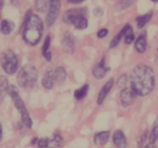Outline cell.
<instances>
[{
	"instance_id": "6da1fadb",
	"label": "cell",
	"mask_w": 158,
	"mask_h": 148,
	"mask_svg": "<svg viewBox=\"0 0 158 148\" xmlns=\"http://www.w3.org/2000/svg\"><path fill=\"white\" fill-rule=\"evenodd\" d=\"M131 87L138 96L150 94L155 85L154 72L146 64H138L131 73Z\"/></svg>"
},
{
	"instance_id": "7a4b0ae2",
	"label": "cell",
	"mask_w": 158,
	"mask_h": 148,
	"mask_svg": "<svg viewBox=\"0 0 158 148\" xmlns=\"http://www.w3.org/2000/svg\"><path fill=\"white\" fill-rule=\"evenodd\" d=\"M44 31V24L42 19L38 15H32V11L29 10L24 22L23 39L25 42L31 46H36L42 38Z\"/></svg>"
},
{
	"instance_id": "3957f363",
	"label": "cell",
	"mask_w": 158,
	"mask_h": 148,
	"mask_svg": "<svg viewBox=\"0 0 158 148\" xmlns=\"http://www.w3.org/2000/svg\"><path fill=\"white\" fill-rule=\"evenodd\" d=\"M38 79V70L33 64H26L21 68L17 76L18 84L22 88H28L35 85Z\"/></svg>"
},
{
	"instance_id": "277c9868",
	"label": "cell",
	"mask_w": 158,
	"mask_h": 148,
	"mask_svg": "<svg viewBox=\"0 0 158 148\" xmlns=\"http://www.w3.org/2000/svg\"><path fill=\"white\" fill-rule=\"evenodd\" d=\"M18 57L12 51H6L2 53L1 66L7 74H14L18 69Z\"/></svg>"
},
{
	"instance_id": "5b68a950",
	"label": "cell",
	"mask_w": 158,
	"mask_h": 148,
	"mask_svg": "<svg viewBox=\"0 0 158 148\" xmlns=\"http://www.w3.org/2000/svg\"><path fill=\"white\" fill-rule=\"evenodd\" d=\"M86 9L85 8H72L69 9L63 14L62 20L64 23L73 25L75 26V24L80 20L83 16H85Z\"/></svg>"
},
{
	"instance_id": "8992f818",
	"label": "cell",
	"mask_w": 158,
	"mask_h": 148,
	"mask_svg": "<svg viewBox=\"0 0 158 148\" xmlns=\"http://www.w3.org/2000/svg\"><path fill=\"white\" fill-rule=\"evenodd\" d=\"M59 10H60V0H51V4H49L46 17V23L48 27L52 26L53 23L56 22L58 17Z\"/></svg>"
},
{
	"instance_id": "52a82bcc",
	"label": "cell",
	"mask_w": 158,
	"mask_h": 148,
	"mask_svg": "<svg viewBox=\"0 0 158 148\" xmlns=\"http://www.w3.org/2000/svg\"><path fill=\"white\" fill-rule=\"evenodd\" d=\"M136 96H138V95L131 87L123 89V90L121 91V94H120L121 102H122L123 107L127 108L128 106H131V104L135 102Z\"/></svg>"
},
{
	"instance_id": "ba28073f",
	"label": "cell",
	"mask_w": 158,
	"mask_h": 148,
	"mask_svg": "<svg viewBox=\"0 0 158 148\" xmlns=\"http://www.w3.org/2000/svg\"><path fill=\"white\" fill-rule=\"evenodd\" d=\"M61 44L63 47V51L66 53H72L75 47V41L70 33H65L61 39Z\"/></svg>"
},
{
	"instance_id": "9c48e42d",
	"label": "cell",
	"mask_w": 158,
	"mask_h": 148,
	"mask_svg": "<svg viewBox=\"0 0 158 148\" xmlns=\"http://www.w3.org/2000/svg\"><path fill=\"white\" fill-rule=\"evenodd\" d=\"M110 70V68L106 67L105 65V58H102L101 61L99 62L97 65L93 68L92 73H93V76L97 78V79H102L104 76L106 75V73Z\"/></svg>"
},
{
	"instance_id": "30bf717a",
	"label": "cell",
	"mask_w": 158,
	"mask_h": 148,
	"mask_svg": "<svg viewBox=\"0 0 158 148\" xmlns=\"http://www.w3.org/2000/svg\"><path fill=\"white\" fill-rule=\"evenodd\" d=\"M114 85V79L111 78L106 82V84L102 87V89L99 92V95H98V99H97V104L98 105H101L103 104V102L105 101V99L107 97V95L109 94V92L111 91V89Z\"/></svg>"
},
{
	"instance_id": "8fae6325",
	"label": "cell",
	"mask_w": 158,
	"mask_h": 148,
	"mask_svg": "<svg viewBox=\"0 0 158 148\" xmlns=\"http://www.w3.org/2000/svg\"><path fill=\"white\" fill-rule=\"evenodd\" d=\"M131 32H132V27L131 26V25H128V24L126 25V26L122 29V31L118 34H117L116 36L114 37V39H112V42L110 43V48H115L118 44L120 43L122 38L125 37L127 34L131 33Z\"/></svg>"
},
{
	"instance_id": "7c38bea8",
	"label": "cell",
	"mask_w": 158,
	"mask_h": 148,
	"mask_svg": "<svg viewBox=\"0 0 158 148\" xmlns=\"http://www.w3.org/2000/svg\"><path fill=\"white\" fill-rule=\"evenodd\" d=\"M53 72H54V70H52V68H48L44 74L42 83H43V86L46 89H48V90H49V89H52L53 87V82L56 81L54 80Z\"/></svg>"
},
{
	"instance_id": "4fadbf2b",
	"label": "cell",
	"mask_w": 158,
	"mask_h": 148,
	"mask_svg": "<svg viewBox=\"0 0 158 148\" xmlns=\"http://www.w3.org/2000/svg\"><path fill=\"white\" fill-rule=\"evenodd\" d=\"M113 142L115 143V145L121 148L127 147V137L123 134L122 130H116L113 134Z\"/></svg>"
},
{
	"instance_id": "5bb4252c",
	"label": "cell",
	"mask_w": 158,
	"mask_h": 148,
	"mask_svg": "<svg viewBox=\"0 0 158 148\" xmlns=\"http://www.w3.org/2000/svg\"><path fill=\"white\" fill-rule=\"evenodd\" d=\"M146 43H146V32L143 31L139 35V37H137L135 43V47L137 52H139V53L144 52L146 49Z\"/></svg>"
},
{
	"instance_id": "9a60e30c",
	"label": "cell",
	"mask_w": 158,
	"mask_h": 148,
	"mask_svg": "<svg viewBox=\"0 0 158 148\" xmlns=\"http://www.w3.org/2000/svg\"><path fill=\"white\" fill-rule=\"evenodd\" d=\"M109 137H110V131H101V132H98L94 136V142H95L96 145L99 146H102V145H105L106 143L108 142Z\"/></svg>"
},
{
	"instance_id": "2e32d148",
	"label": "cell",
	"mask_w": 158,
	"mask_h": 148,
	"mask_svg": "<svg viewBox=\"0 0 158 148\" xmlns=\"http://www.w3.org/2000/svg\"><path fill=\"white\" fill-rule=\"evenodd\" d=\"M152 12H148L144 15H141V16H138L136 18V24H137V28L138 29H143V27L150 21L152 18Z\"/></svg>"
},
{
	"instance_id": "e0dca14e",
	"label": "cell",
	"mask_w": 158,
	"mask_h": 148,
	"mask_svg": "<svg viewBox=\"0 0 158 148\" xmlns=\"http://www.w3.org/2000/svg\"><path fill=\"white\" fill-rule=\"evenodd\" d=\"M9 87L10 86H9L8 79L2 75L1 77H0V99H1V101H3L5 95L8 93Z\"/></svg>"
},
{
	"instance_id": "ac0fdd59",
	"label": "cell",
	"mask_w": 158,
	"mask_h": 148,
	"mask_svg": "<svg viewBox=\"0 0 158 148\" xmlns=\"http://www.w3.org/2000/svg\"><path fill=\"white\" fill-rule=\"evenodd\" d=\"M54 75V80L57 83H62L66 79V71L62 66H59L56 68V70L53 72Z\"/></svg>"
},
{
	"instance_id": "d6986e66",
	"label": "cell",
	"mask_w": 158,
	"mask_h": 148,
	"mask_svg": "<svg viewBox=\"0 0 158 148\" xmlns=\"http://www.w3.org/2000/svg\"><path fill=\"white\" fill-rule=\"evenodd\" d=\"M49 4H51V0H36L35 8L40 13H46L49 8Z\"/></svg>"
},
{
	"instance_id": "ffe728a7",
	"label": "cell",
	"mask_w": 158,
	"mask_h": 148,
	"mask_svg": "<svg viewBox=\"0 0 158 148\" xmlns=\"http://www.w3.org/2000/svg\"><path fill=\"white\" fill-rule=\"evenodd\" d=\"M158 140V118L155 121L154 125H153L152 130L150 132V135L148 137V142L149 145H153Z\"/></svg>"
},
{
	"instance_id": "44dd1931",
	"label": "cell",
	"mask_w": 158,
	"mask_h": 148,
	"mask_svg": "<svg viewBox=\"0 0 158 148\" xmlns=\"http://www.w3.org/2000/svg\"><path fill=\"white\" fill-rule=\"evenodd\" d=\"M14 29V23L10 20H2L1 22V33L3 35H9Z\"/></svg>"
},
{
	"instance_id": "7402d4cb",
	"label": "cell",
	"mask_w": 158,
	"mask_h": 148,
	"mask_svg": "<svg viewBox=\"0 0 158 148\" xmlns=\"http://www.w3.org/2000/svg\"><path fill=\"white\" fill-rule=\"evenodd\" d=\"M88 90H89V85L88 84H85V85L82 86L80 89H77V90L74 92V97H75V99H77V100H82L83 98L86 97Z\"/></svg>"
},
{
	"instance_id": "603a6c76",
	"label": "cell",
	"mask_w": 158,
	"mask_h": 148,
	"mask_svg": "<svg viewBox=\"0 0 158 148\" xmlns=\"http://www.w3.org/2000/svg\"><path fill=\"white\" fill-rule=\"evenodd\" d=\"M135 1V0H120V1L116 4V9L125 10L128 7H131Z\"/></svg>"
},
{
	"instance_id": "cb8c5ba5",
	"label": "cell",
	"mask_w": 158,
	"mask_h": 148,
	"mask_svg": "<svg viewBox=\"0 0 158 148\" xmlns=\"http://www.w3.org/2000/svg\"><path fill=\"white\" fill-rule=\"evenodd\" d=\"M75 27L77 30H84V29H86L88 27V20L85 16H83L79 21L75 24Z\"/></svg>"
},
{
	"instance_id": "d4e9b609",
	"label": "cell",
	"mask_w": 158,
	"mask_h": 148,
	"mask_svg": "<svg viewBox=\"0 0 158 148\" xmlns=\"http://www.w3.org/2000/svg\"><path fill=\"white\" fill-rule=\"evenodd\" d=\"M127 77L126 74H123L122 76H120V78L118 79V87L123 90V89L127 88Z\"/></svg>"
},
{
	"instance_id": "484cf974",
	"label": "cell",
	"mask_w": 158,
	"mask_h": 148,
	"mask_svg": "<svg viewBox=\"0 0 158 148\" xmlns=\"http://www.w3.org/2000/svg\"><path fill=\"white\" fill-rule=\"evenodd\" d=\"M48 144H49V140H48V138H47V137H43V138H40V139H38V145L40 147L46 148V147H48Z\"/></svg>"
},
{
	"instance_id": "4316f807",
	"label": "cell",
	"mask_w": 158,
	"mask_h": 148,
	"mask_svg": "<svg viewBox=\"0 0 158 148\" xmlns=\"http://www.w3.org/2000/svg\"><path fill=\"white\" fill-rule=\"evenodd\" d=\"M123 38H125V43L127 44H130L133 42V39H135V35H133L132 32H131V33L127 34Z\"/></svg>"
},
{
	"instance_id": "83f0119b",
	"label": "cell",
	"mask_w": 158,
	"mask_h": 148,
	"mask_svg": "<svg viewBox=\"0 0 158 148\" xmlns=\"http://www.w3.org/2000/svg\"><path fill=\"white\" fill-rule=\"evenodd\" d=\"M53 145L59 146L62 143V137L59 134H53V139H52Z\"/></svg>"
},
{
	"instance_id": "f1b7e54d",
	"label": "cell",
	"mask_w": 158,
	"mask_h": 148,
	"mask_svg": "<svg viewBox=\"0 0 158 148\" xmlns=\"http://www.w3.org/2000/svg\"><path fill=\"white\" fill-rule=\"evenodd\" d=\"M49 44H51V37H49V36H48V37L46 38V39H44V46H43V48H42V51H43V53L48 51Z\"/></svg>"
},
{
	"instance_id": "f546056e",
	"label": "cell",
	"mask_w": 158,
	"mask_h": 148,
	"mask_svg": "<svg viewBox=\"0 0 158 148\" xmlns=\"http://www.w3.org/2000/svg\"><path fill=\"white\" fill-rule=\"evenodd\" d=\"M107 35H108V30L107 29H101L100 31L97 33V37L99 39H103V38H105Z\"/></svg>"
},
{
	"instance_id": "4dcf8cb0",
	"label": "cell",
	"mask_w": 158,
	"mask_h": 148,
	"mask_svg": "<svg viewBox=\"0 0 158 148\" xmlns=\"http://www.w3.org/2000/svg\"><path fill=\"white\" fill-rule=\"evenodd\" d=\"M103 14H104V11L102 8L97 7L94 9V15H95L96 17H101V16H103Z\"/></svg>"
},
{
	"instance_id": "1f68e13d",
	"label": "cell",
	"mask_w": 158,
	"mask_h": 148,
	"mask_svg": "<svg viewBox=\"0 0 158 148\" xmlns=\"http://www.w3.org/2000/svg\"><path fill=\"white\" fill-rule=\"evenodd\" d=\"M43 54H44V58L47 59V61H51V60H52V53L49 52L48 51H46V52H44Z\"/></svg>"
},
{
	"instance_id": "d6a6232c",
	"label": "cell",
	"mask_w": 158,
	"mask_h": 148,
	"mask_svg": "<svg viewBox=\"0 0 158 148\" xmlns=\"http://www.w3.org/2000/svg\"><path fill=\"white\" fill-rule=\"evenodd\" d=\"M146 134H147V131H145L144 132V134H143L142 136H141V138H140V140L138 141V146H141L143 143H144V141H145V138H146Z\"/></svg>"
},
{
	"instance_id": "836d02e7",
	"label": "cell",
	"mask_w": 158,
	"mask_h": 148,
	"mask_svg": "<svg viewBox=\"0 0 158 148\" xmlns=\"http://www.w3.org/2000/svg\"><path fill=\"white\" fill-rule=\"evenodd\" d=\"M85 0H67V2L69 3H72V4H80L83 3Z\"/></svg>"
},
{
	"instance_id": "e575fe53",
	"label": "cell",
	"mask_w": 158,
	"mask_h": 148,
	"mask_svg": "<svg viewBox=\"0 0 158 148\" xmlns=\"http://www.w3.org/2000/svg\"><path fill=\"white\" fill-rule=\"evenodd\" d=\"M16 1H17V0H11V2H12L13 4H15V3H16Z\"/></svg>"
},
{
	"instance_id": "d590c367",
	"label": "cell",
	"mask_w": 158,
	"mask_h": 148,
	"mask_svg": "<svg viewBox=\"0 0 158 148\" xmlns=\"http://www.w3.org/2000/svg\"><path fill=\"white\" fill-rule=\"evenodd\" d=\"M151 1H153V2H158V0H151Z\"/></svg>"
}]
</instances>
